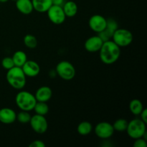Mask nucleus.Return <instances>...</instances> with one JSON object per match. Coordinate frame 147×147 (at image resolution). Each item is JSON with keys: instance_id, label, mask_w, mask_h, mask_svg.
Returning <instances> with one entry per match:
<instances>
[{"instance_id": "1", "label": "nucleus", "mask_w": 147, "mask_h": 147, "mask_svg": "<svg viewBox=\"0 0 147 147\" xmlns=\"http://www.w3.org/2000/svg\"><path fill=\"white\" fill-rule=\"evenodd\" d=\"M100 59L106 65H111L116 63L121 55V47L112 40L103 42L100 50Z\"/></svg>"}, {"instance_id": "11", "label": "nucleus", "mask_w": 147, "mask_h": 147, "mask_svg": "<svg viewBox=\"0 0 147 147\" xmlns=\"http://www.w3.org/2000/svg\"><path fill=\"white\" fill-rule=\"evenodd\" d=\"M119 28V24L113 18L107 19V24L106 27L103 31L98 33V35L102 39L103 42L107 41L111 39L113 33Z\"/></svg>"}, {"instance_id": "3", "label": "nucleus", "mask_w": 147, "mask_h": 147, "mask_svg": "<svg viewBox=\"0 0 147 147\" xmlns=\"http://www.w3.org/2000/svg\"><path fill=\"white\" fill-rule=\"evenodd\" d=\"M15 103L21 111H31L37 103L34 95L27 90H20L15 96Z\"/></svg>"}, {"instance_id": "18", "label": "nucleus", "mask_w": 147, "mask_h": 147, "mask_svg": "<svg viewBox=\"0 0 147 147\" xmlns=\"http://www.w3.org/2000/svg\"><path fill=\"white\" fill-rule=\"evenodd\" d=\"M63 9L64 11L66 17H73L77 14L78 7L77 4L73 1H65L63 5Z\"/></svg>"}, {"instance_id": "30", "label": "nucleus", "mask_w": 147, "mask_h": 147, "mask_svg": "<svg viewBox=\"0 0 147 147\" xmlns=\"http://www.w3.org/2000/svg\"><path fill=\"white\" fill-rule=\"evenodd\" d=\"M53 5H57V6H61L63 7V4L65 3V0H52Z\"/></svg>"}, {"instance_id": "15", "label": "nucleus", "mask_w": 147, "mask_h": 147, "mask_svg": "<svg viewBox=\"0 0 147 147\" xmlns=\"http://www.w3.org/2000/svg\"><path fill=\"white\" fill-rule=\"evenodd\" d=\"M34 96L37 101L47 103L51 99L53 96V91H52V89L48 86H42L36 90Z\"/></svg>"}, {"instance_id": "21", "label": "nucleus", "mask_w": 147, "mask_h": 147, "mask_svg": "<svg viewBox=\"0 0 147 147\" xmlns=\"http://www.w3.org/2000/svg\"><path fill=\"white\" fill-rule=\"evenodd\" d=\"M93 128L91 123L88 121H82L77 127V131L81 136H87L90 134Z\"/></svg>"}, {"instance_id": "27", "label": "nucleus", "mask_w": 147, "mask_h": 147, "mask_svg": "<svg viewBox=\"0 0 147 147\" xmlns=\"http://www.w3.org/2000/svg\"><path fill=\"white\" fill-rule=\"evenodd\" d=\"M135 142H134V147H146L147 143L146 140L144 138H139V139H134Z\"/></svg>"}, {"instance_id": "14", "label": "nucleus", "mask_w": 147, "mask_h": 147, "mask_svg": "<svg viewBox=\"0 0 147 147\" xmlns=\"http://www.w3.org/2000/svg\"><path fill=\"white\" fill-rule=\"evenodd\" d=\"M17 120V113L9 108L0 109V122L4 124H11Z\"/></svg>"}, {"instance_id": "22", "label": "nucleus", "mask_w": 147, "mask_h": 147, "mask_svg": "<svg viewBox=\"0 0 147 147\" xmlns=\"http://www.w3.org/2000/svg\"><path fill=\"white\" fill-rule=\"evenodd\" d=\"M33 110L35 112V114L45 116L49 112V106L45 102L37 101Z\"/></svg>"}, {"instance_id": "28", "label": "nucleus", "mask_w": 147, "mask_h": 147, "mask_svg": "<svg viewBox=\"0 0 147 147\" xmlns=\"http://www.w3.org/2000/svg\"><path fill=\"white\" fill-rule=\"evenodd\" d=\"M30 147H45V144L41 140H34L31 142L30 144Z\"/></svg>"}, {"instance_id": "17", "label": "nucleus", "mask_w": 147, "mask_h": 147, "mask_svg": "<svg viewBox=\"0 0 147 147\" xmlns=\"http://www.w3.org/2000/svg\"><path fill=\"white\" fill-rule=\"evenodd\" d=\"M32 3L34 10L40 13L47 12L53 5L52 0H32Z\"/></svg>"}, {"instance_id": "7", "label": "nucleus", "mask_w": 147, "mask_h": 147, "mask_svg": "<svg viewBox=\"0 0 147 147\" xmlns=\"http://www.w3.org/2000/svg\"><path fill=\"white\" fill-rule=\"evenodd\" d=\"M50 21L55 24H61L65 21L66 16L61 6L52 5L47 11Z\"/></svg>"}, {"instance_id": "23", "label": "nucleus", "mask_w": 147, "mask_h": 147, "mask_svg": "<svg viewBox=\"0 0 147 147\" xmlns=\"http://www.w3.org/2000/svg\"><path fill=\"white\" fill-rule=\"evenodd\" d=\"M113 127L115 131L123 132L126 131L128 126V121L124 119H119L115 121Z\"/></svg>"}, {"instance_id": "32", "label": "nucleus", "mask_w": 147, "mask_h": 147, "mask_svg": "<svg viewBox=\"0 0 147 147\" xmlns=\"http://www.w3.org/2000/svg\"><path fill=\"white\" fill-rule=\"evenodd\" d=\"M11 1H16V0H11Z\"/></svg>"}, {"instance_id": "10", "label": "nucleus", "mask_w": 147, "mask_h": 147, "mask_svg": "<svg viewBox=\"0 0 147 147\" xmlns=\"http://www.w3.org/2000/svg\"><path fill=\"white\" fill-rule=\"evenodd\" d=\"M107 19L100 14H94L89 19L88 25L95 32L99 33L103 31L106 27Z\"/></svg>"}, {"instance_id": "9", "label": "nucleus", "mask_w": 147, "mask_h": 147, "mask_svg": "<svg viewBox=\"0 0 147 147\" xmlns=\"http://www.w3.org/2000/svg\"><path fill=\"white\" fill-rule=\"evenodd\" d=\"M94 132L98 137L106 140L113 136L115 131L111 123L109 122L102 121L96 124Z\"/></svg>"}, {"instance_id": "20", "label": "nucleus", "mask_w": 147, "mask_h": 147, "mask_svg": "<svg viewBox=\"0 0 147 147\" xmlns=\"http://www.w3.org/2000/svg\"><path fill=\"white\" fill-rule=\"evenodd\" d=\"M144 109L143 103L139 99H133L129 103V110L131 112L132 114L135 116H139L143 109Z\"/></svg>"}, {"instance_id": "8", "label": "nucleus", "mask_w": 147, "mask_h": 147, "mask_svg": "<svg viewBox=\"0 0 147 147\" xmlns=\"http://www.w3.org/2000/svg\"><path fill=\"white\" fill-rule=\"evenodd\" d=\"M30 124L32 130L37 134H44L48 129V123L45 116L35 114L31 116Z\"/></svg>"}, {"instance_id": "12", "label": "nucleus", "mask_w": 147, "mask_h": 147, "mask_svg": "<svg viewBox=\"0 0 147 147\" xmlns=\"http://www.w3.org/2000/svg\"><path fill=\"white\" fill-rule=\"evenodd\" d=\"M22 69L27 77H36L40 73V65L34 60H27L26 63L22 65Z\"/></svg>"}, {"instance_id": "24", "label": "nucleus", "mask_w": 147, "mask_h": 147, "mask_svg": "<svg viewBox=\"0 0 147 147\" xmlns=\"http://www.w3.org/2000/svg\"><path fill=\"white\" fill-rule=\"evenodd\" d=\"M24 44L27 48L34 49L37 46V40L32 34H27L24 37Z\"/></svg>"}, {"instance_id": "31", "label": "nucleus", "mask_w": 147, "mask_h": 147, "mask_svg": "<svg viewBox=\"0 0 147 147\" xmlns=\"http://www.w3.org/2000/svg\"><path fill=\"white\" fill-rule=\"evenodd\" d=\"M9 0H0V2L1 3H5V2H7Z\"/></svg>"}, {"instance_id": "25", "label": "nucleus", "mask_w": 147, "mask_h": 147, "mask_svg": "<svg viewBox=\"0 0 147 147\" xmlns=\"http://www.w3.org/2000/svg\"><path fill=\"white\" fill-rule=\"evenodd\" d=\"M31 115L29 111H21L17 114V120L21 123H30Z\"/></svg>"}, {"instance_id": "13", "label": "nucleus", "mask_w": 147, "mask_h": 147, "mask_svg": "<svg viewBox=\"0 0 147 147\" xmlns=\"http://www.w3.org/2000/svg\"><path fill=\"white\" fill-rule=\"evenodd\" d=\"M103 41L98 35L88 37L84 44L85 49L89 53H96L100 50Z\"/></svg>"}, {"instance_id": "19", "label": "nucleus", "mask_w": 147, "mask_h": 147, "mask_svg": "<svg viewBox=\"0 0 147 147\" xmlns=\"http://www.w3.org/2000/svg\"><path fill=\"white\" fill-rule=\"evenodd\" d=\"M13 62H14V66L17 67H22L23 65L26 63L27 60V56L24 52L21 51V50H18L16 51L15 53L13 54L12 57Z\"/></svg>"}, {"instance_id": "4", "label": "nucleus", "mask_w": 147, "mask_h": 147, "mask_svg": "<svg viewBox=\"0 0 147 147\" xmlns=\"http://www.w3.org/2000/svg\"><path fill=\"white\" fill-rule=\"evenodd\" d=\"M126 133L128 136L133 139L143 137L146 132V123L141 119H134L128 122Z\"/></svg>"}, {"instance_id": "6", "label": "nucleus", "mask_w": 147, "mask_h": 147, "mask_svg": "<svg viewBox=\"0 0 147 147\" xmlns=\"http://www.w3.org/2000/svg\"><path fill=\"white\" fill-rule=\"evenodd\" d=\"M56 74L65 80H71L76 76V68L69 61L63 60L57 63L55 67Z\"/></svg>"}, {"instance_id": "26", "label": "nucleus", "mask_w": 147, "mask_h": 147, "mask_svg": "<svg viewBox=\"0 0 147 147\" xmlns=\"http://www.w3.org/2000/svg\"><path fill=\"white\" fill-rule=\"evenodd\" d=\"M1 65L6 70H9V69L12 68L13 67H14V62H13L12 57H6L2 59L1 60Z\"/></svg>"}, {"instance_id": "29", "label": "nucleus", "mask_w": 147, "mask_h": 147, "mask_svg": "<svg viewBox=\"0 0 147 147\" xmlns=\"http://www.w3.org/2000/svg\"><path fill=\"white\" fill-rule=\"evenodd\" d=\"M140 119L143 121L144 123H147V110L146 109H144L142 113H140Z\"/></svg>"}, {"instance_id": "5", "label": "nucleus", "mask_w": 147, "mask_h": 147, "mask_svg": "<svg viewBox=\"0 0 147 147\" xmlns=\"http://www.w3.org/2000/svg\"><path fill=\"white\" fill-rule=\"evenodd\" d=\"M111 39L119 47H124L131 44L134 40V36L131 32L129 30L119 27L114 32Z\"/></svg>"}, {"instance_id": "2", "label": "nucleus", "mask_w": 147, "mask_h": 147, "mask_svg": "<svg viewBox=\"0 0 147 147\" xmlns=\"http://www.w3.org/2000/svg\"><path fill=\"white\" fill-rule=\"evenodd\" d=\"M6 79L9 85L17 90H22L27 83V76L22 67L17 66L7 70Z\"/></svg>"}, {"instance_id": "16", "label": "nucleus", "mask_w": 147, "mask_h": 147, "mask_svg": "<svg viewBox=\"0 0 147 147\" xmlns=\"http://www.w3.org/2000/svg\"><path fill=\"white\" fill-rule=\"evenodd\" d=\"M15 5L17 10L23 14H30L34 11L32 0H16Z\"/></svg>"}]
</instances>
